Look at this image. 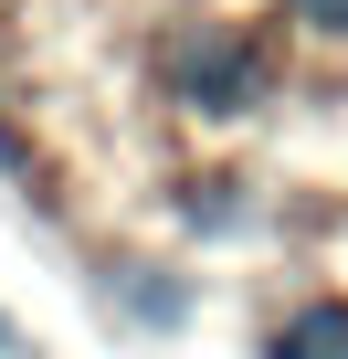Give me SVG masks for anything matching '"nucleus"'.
Returning a JSON list of instances; mask_svg holds the SVG:
<instances>
[{"label": "nucleus", "mask_w": 348, "mask_h": 359, "mask_svg": "<svg viewBox=\"0 0 348 359\" xmlns=\"http://www.w3.org/2000/svg\"><path fill=\"white\" fill-rule=\"evenodd\" d=\"M127 306H137L148 327H169V317H180V285H148V275H137V285H127Z\"/></svg>", "instance_id": "nucleus-3"}, {"label": "nucleus", "mask_w": 348, "mask_h": 359, "mask_svg": "<svg viewBox=\"0 0 348 359\" xmlns=\"http://www.w3.org/2000/svg\"><path fill=\"white\" fill-rule=\"evenodd\" d=\"M264 359H348V306H306V317H285V338H274Z\"/></svg>", "instance_id": "nucleus-2"}, {"label": "nucleus", "mask_w": 348, "mask_h": 359, "mask_svg": "<svg viewBox=\"0 0 348 359\" xmlns=\"http://www.w3.org/2000/svg\"><path fill=\"white\" fill-rule=\"evenodd\" d=\"M264 85H274L264 43H243V32H222V22H201V32L169 43V95L201 106V116H253V106H264Z\"/></svg>", "instance_id": "nucleus-1"}, {"label": "nucleus", "mask_w": 348, "mask_h": 359, "mask_svg": "<svg viewBox=\"0 0 348 359\" xmlns=\"http://www.w3.org/2000/svg\"><path fill=\"white\" fill-rule=\"evenodd\" d=\"M0 348H11V327H0Z\"/></svg>", "instance_id": "nucleus-5"}, {"label": "nucleus", "mask_w": 348, "mask_h": 359, "mask_svg": "<svg viewBox=\"0 0 348 359\" xmlns=\"http://www.w3.org/2000/svg\"><path fill=\"white\" fill-rule=\"evenodd\" d=\"M295 22H316V32H348V0H295Z\"/></svg>", "instance_id": "nucleus-4"}]
</instances>
